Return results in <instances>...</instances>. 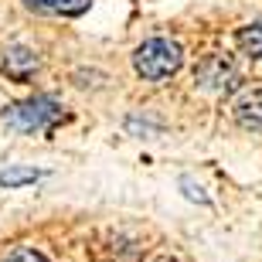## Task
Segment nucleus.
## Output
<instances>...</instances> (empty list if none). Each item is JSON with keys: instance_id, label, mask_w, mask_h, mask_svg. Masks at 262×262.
I'll return each instance as SVG.
<instances>
[{"instance_id": "nucleus-1", "label": "nucleus", "mask_w": 262, "mask_h": 262, "mask_svg": "<svg viewBox=\"0 0 262 262\" xmlns=\"http://www.w3.org/2000/svg\"><path fill=\"white\" fill-rule=\"evenodd\" d=\"M184 55H181V45L170 38H150L143 41L133 55V68L136 75H143L146 82H160V78L174 75L177 68H181Z\"/></svg>"}, {"instance_id": "nucleus-2", "label": "nucleus", "mask_w": 262, "mask_h": 262, "mask_svg": "<svg viewBox=\"0 0 262 262\" xmlns=\"http://www.w3.org/2000/svg\"><path fill=\"white\" fill-rule=\"evenodd\" d=\"M4 119H7V126H14L17 133H34V129L55 126V123L61 119V109H58V102H55V99L34 96V99H28V102L10 106L7 113H4Z\"/></svg>"}, {"instance_id": "nucleus-3", "label": "nucleus", "mask_w": 262, "mask_h": 262, "mask_svg": "<svg viewBox=\"0 0 262 262\" xmlns=\"http://www.w3.org/2000/svg\"><path fill=\"white\" fill-rule=\"evenodd\" d=\"M194 82L204 92H228L238 82V68L232 65V58H225V55H208L194 68Z\"/></svg>"}, {"instance_id": "nucleus-4", "label": "nucleus", "mask_w": 262, "mask_h": 262, "mask_svg": "<svg viewBox=\"0 0 262 262\" xmlns=\"http://www.w3.org/2000/svg\"><path fill=\"white\" fill-rule=\"evenodd\" d=\"M235 123L242 129H252V133H262V89H252L238 99L235 106Z\"/></svg>"}, {"instance_id": "nucleus-5", "label": "nucleus", "mask_w": 262, "mask_h": 262, "mask_svg": "<svg viewBox=\"0 0 262 262\" xmlns=\"http://www.w3.org/2000/svg\"><path fill=\"white\" fill-rule=\"evenodd\" d=\"M34 65H38V58L28 48H10L7 58H4V72L10 78H28V72H34Z\"/></svg>"}, {"instance_id": "nucleus-6", "label": "nucleus", "mask_w": 262, "mask_h": 262, "mask_svg": "<svg viewBox=\"0 0 262 262\" xmlns=\"http://www.w3.org/2000/svg\"><path fill=\"white\" fill-rule=\"evenodd\" d=\"M235 41H238V48H242L245 55L262 58V20H255V24H249V28H238Z\"/></svg>"}, {"instance_id": "nucleus-7", "label": "nucleus", "mask_w": 262, "mask_h": 262, "mask_svg": "<svg viewBox=\"0 0 262 262\" xmlns=\"http://www.w3.org/2000/svg\"><path fill=\"white\" fill-rule=\"evenodd\" d=\"M31 7L51 10V14H82L89 7V0H28Z\"/></svg>"}, {"instance_id": "nucleus-8", "label": "nucleus", "mask_w": 262, "mask_h": 262, "mask_svg": "<svg viewBox=\"0 0 262 262\" xmlns=\"http://www.w3.org/2000/svg\"><path fill=\"white\" fill-rule=\"evenodd\" d=\"M4 262H48V259H45L38 249H28V245H24V249H14Z\"/></svg>"}, {"instance_id": "nucleus-9", "label": "nucleus", "mask_w": 262, "mask_h": 262, "mask_svg": "<svg viewBox=\"0 0 262 262\" xmlns=\"http://www.w3.org/2000/svg\"><path fill=\"white\" fill-rule=\"evenodd\" d=\"M38 170H10V174H4V177H0V184H28V181H38Z\"/></svg>"}]
</instances>
